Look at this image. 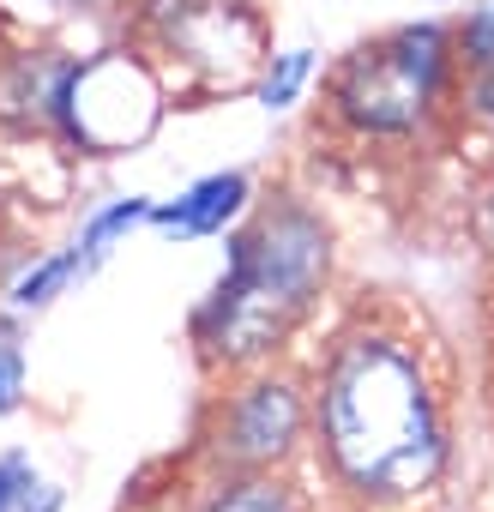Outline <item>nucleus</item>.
Segmentation results:
<instances>
[{"label":"nucleus","mask_w":494,"mask_h":512,"mask_svg":"<svg viewBox=\"0 0 494 512\" xmlns=\"http://www.w3.org/2000/svg\"><path fill=\"white\" fill-rule=\"evenodd\" d=\"M254 205V181L241 169H223V175H205L193 181L187 193H175L169 205H151V229L169 235V241H199V235H223L229 223H241V211Z\"/></svg>","instance_id":"423d86ee"},{"label":"nucleus","mask_w":494,"mask_h":512,"mask_svg":"<svg viewBox=\"0 0 494 512\" xmlns=\"http://www.w3.org/2000/svg\"><path fill=\"white\" fill-rule=\"evenodd\" d=\"M308 362H260L235 380L205 386L199 428H193V470H290L308 458Z\"/></svg>","instance_id":"39448f33"},{"label":"nucleus","mask_w":494,"mask_h":512,"mask_svg":"<svg viewBox=\"0 0 494 512\" xmlns=\"http://www.w3.org/2000/svg\"><path fill=\"white\" fill-rule=\"evenodd\" d=\"M308 458L332 512H428L458 458L452 338L398 290L356 296L308 356Z\"/></svg>","instance_id":"f257e3e1"},{"label":"nucleus","mask_w":494,"mask_h":512,"mask_svg":"<svg viewBox=\"0 0 494 512\" xmlns=\"http://www.w3.org/2000/svg\"><path fill=\"white\" fill-rule=\"evenodd\" d=\"M0 67H7V55H0Z\"/></svg>","instance_id":"dca6fc26"},{"label":"nucleus","mask_w":494,"mask_h":512,"mask_svg":"<svg viewBox=\"0 0 494 512\" xmlns=\"http://www.w3.org/2000/svg\"><path fill=\"white\" fill-rule=\"evenodd\" d=\"M0 512H61V488L31 470V458H0Z\"/></svg>","instance_id":"9d476101"},{"label":"nucleus","mask_w":494,"mask_h":512,"mask_svg":"<svg viewBox=\"0 0 494 512\" xmlns=\"http://www.w3.org/2000/svg\"><path fill=\"white\" fill-rule=\"evenodd\" d=\"M308 79H314V55H308V49H284V55H272V67L260 73L254 97H260V109H290V103H302Z\"/></svg>","instance_id":"f8f14e48"},{"label":"nucleus","mask_w":494,"mask_h":512,"mask_svg":"<svg viewBox=\"0 0 494 512\" xmlns=\"http://www.w3.org/2000/svg\"><path fill=\"white\" fill-rule=\"evenodd\" d=\"M133 49L169 91H254L272 67V19L254 0H133Z\"/></svg>","instance_id":"20e7f679"},{"label":"nucleus","mask_w":494,"mask_h":512,"mask_svg":"<svg viewBox=\"0 0 494 512\" xmlns=\"http://www.w3.org/2000/svg\"><path fill=\"white\" fill-rule=\"evenodd\" d=\"M482 392H488V410H494V308H488V350H482Z\"/></svg>","instance_id":"4468645a"},{"label":"nucleus","mask_w":494,"mask_h":512,"mask_svg":"<svg viewBox=\"0 0 494 512\" xmlns=\"http://www.w3.org/2000/svg\"><path fill=\"white\" fill-rule=\"evenodd\" d=\"M458 133V43L440 19L362 37L320 79L314 139L368 151H428Z\"/></svg>","instance_id":"7ed1b4c3"},{"label":"nucleus","mask_w":494,"mask_h":512,"mask_svg":"<svg viewBox=\"0 0 494 512\" xmlns=\"http://www.w3.org/2000/svg\"><path fill=\"white\" fill-rule=\"evenodd\" d=\"M482 229H488V247H494V169L482 181Z\"/></svg>","instance_id":"2eb2a0df"},{"label":"nucleus","mask_w":494,"mask_h":512,"mask_svg":"<svg viewBox=\"0 0 494 512\" xmlns=\"http://www.w3.org/2000/svg\"><path fill=\"white\" fill-rule=\"evenodd\" d=\"M25 404V344L13 320H0V416H13Z\"/></svg>","instance_id":"ddd939ff"},{"label":"nucleus","mask_w":494,"mask_h":512,"mask_svg":"<svg viewBox=\"0 0 494 512\" xmlns=\"http://www.w3.org/2000/svg\"><path fill=\"white\" fill-rule=\"evenodd\" d=\"M175 512H308V488H296L290 470H199V488H187Z\"/></svg>","instance_id":"0eeeda50"},{"label":"nucleus","mask_w":494,"mask_h":512,"mask_svg":"<svg viewBox=\"0 0 494 512\" xmlns=\"http://www.w3.org/2000/svg\"><path fill=\"white\" fill-rule=\"evenodd\" d=\"M458 43V121L494 139V0L452 25Z\"/></svg>","instance_id":"6e6552de"},{"label":"nucleus","mask_w":494,"mask_h":512,"mask_svg":"<svg viewBox=\"0 0 494 512\" xmlns=\"http://www.w3.org/2000/svg\"><path fill=\"white\" fill-rule=\"evenodd\" d=\"M91 272V260H85V247L73 241V247H61V253H49V260H37L19 284H13V308H49L73 278H85Z\"/></svg>","instance_id":"1a4fd4ad"},{"label":"nucleus","mask_w":494,"mask_h":512,"mask_svg":"<svg viewBox=\"0 0 494 512\" xmlns=\"http://www.w3.org/2000/svg\"><path fill=\"white\" fill-rule=\"evenodd\" d=\"M151 217V199L145 193H133V199H115V205H103L91 223H85V235H79V247H85V260L91 266H103L109 253H115V241L127 235V229H139Z\"/></svg>","instance_id":"9b49d317"},{"label":"nucleus","mask_w":494,"mask_h":512,"mask_svg":"<svg viewBox=\"0 0 494 512\" xmlns=\"http://www.w3.org/2000/svg\"><path fill=\"white\" fill-rule=\"evenodd\" d=\"M338 235L302 193H266L241 211L223 247L211 296L187 314V344L199 380H235L260 362H278L332 296Z\"/></svg>","instance_id":"f03ea898"}]
</instances>
